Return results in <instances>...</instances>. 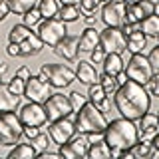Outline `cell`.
Masks as SVG:
<instances>
[{"mask_svg":"<svg viewBox=\"0 0 159 159\" xmlns=\"http://www.w3.org/2000/svg\"><path fill=\"white\" fill-rule=\"evenodd\" d=\"M125 4H135V2H141V0H123Z\"/></svg>","mask_w":159,"mask_h":159,"instance_id":"obj_54","label":"cell"},{"mask_svg":"<svg viewBox=\"0 0 159 159\" xmlns=\"http://www.w3.org/2000/svg\"><path fill=\"white\" fill-rule=\"evenodd\" d=\"M36 157H40V159H56V157H60V153L58 151H50V149H44V151H38Z\"/></svg>","mask_w":159,"mask_h":159,"instance_id":"obj_46","label":"cell"},{"mask_svg":"<svg viewBox=\"0 0 159 159\" xmlns=\"http://www.w3.org/2000/svg\"><path fill=\"white\" fill-rule=\"evenodd\" d=\"M96 46H99V32H98L93 26H88V28L82 32V36H80L78 52H86V54H89Z\"/></svg>","mask_w":159,"mask_h":159,"instance_id":"obj_21","label":"cell"},{"mask_svg":"<svg viewBox=\"0 0 159 159\" xmlns=\"http://www.w3.org/2000/svg\"><path fill=\"white\" fill-rule=\"evenodd\" d=\"M16 76H18V78H22V80H28L30 76H32V74H30V70H28L26 66H22V68H18V70H16Z\"/></svg>","mask_w":159,"mask_h":159,"instance_id":"obj_47","label":"cell"},{"mask_svg":"<svg viewBox=\"0 0 159 159\" xmlns=\"http://www.w3.org/2000/svg\"><path fill=\"white\" fill-rule=\"evenodd\" d=\"M40 22H42V14H40L38 8H32L26 14H22V24H26L28 28H36Z\"/></svg>","mask_w":159,"mask_h":159,"instance_id":"obj_34","label":"cell"},{"mask_svg":"<svg viewBox=\"0 0 159 159\" xmlns=\"http://www.w3.org/2000/svg\"><path fill=\"white\" fill-rule=\"evenodd\" d=\"M36 28H38L36 34L40 36V40L44 42V46H50V48H54L64 36H68L66 22L60 20L58 16H54V18H42V22H40Z\"/></svg>","mask_w":159,"mask_h":159,"instance_id":"obj_6","label":"cell"},{"mask_svg":"<svg viewBox=\"0 0 159 159\" xmlns=\"http://www.w3.org/2000/svg\"><path fill=\"white\" fill-rule=\"evenodd\" d=\"M137 125V131H139V139H145V141H151V137L159 131V119H157V113H143L141 117L135 121Z\"/></svg>","mask_w":159,"mask_h":159,"instance_id":"obj_15","label":"cell"},{"mask_svg":"<svg viewBox=\"0 0 159 159\" xmlns=\"http://www.w3.org/2000/svg\"><path fill=\"white\" fill-rule=\"evenodd\" d=\"M84 20H86V24H88V26H93V24L98 22V18L93 16V14H84Z\"/></svg>","mask_w":159,"mask_h":159,"instance_id":"obj_48","label":"cell"},{"mask_svg":"<svg viewBox=\"0 0 159 159\" xmlns=\"http://www.w3.org/2000/svg\"><path fill=\"white\" fill-rule=\"evenodd\" d=\"M76 80L80 84H86V86H92L99 80V74L96 72V68L92 66V62H86V60H80L78 68H76Z\"/></svg>","mask_w":159,"mask_h":159,"instance_id":"obj_17","label":"cell"},{"mask_svg":"<svg viewBox=\"0 0 159 159\" xmlns=\"http://www.w3.org/2000/svg\"><path fill=\"white\" fill-rule=\"evenodd\" d=\"M103 72L106 74H111V76H116V74L123 72V66H125V62H123L121 54H106V58H103Z\"/></svg>","mask_w":159,"mask_h":159,"instance_id":"obj_24","label":"cell"},{"mask_svg":"<svg viewBox=\"0 0 159 159\" xmlns=\"http://www.w3.org/2000/svg\"><path fill=\"white\" fill-rule=\"evenodd\" d=\"M98 82L102 84V88H103V92H106V96H107L109 99H113V96H116V92H117V88H119L116 76H111V74H106V72H103L102 76H99Z\"/></svg>","mask_w":159,"mask_h":159,"instance_id":"obj_30","label":"cell"},{"mask_svg":"<svg viewBox=\"0 0 159 159\" xmlns=\"http://www.w3.org/2000/svg\"><path fill=\"white\" fill-rule=\"evenodd\" d=\"M145 46H147V38H145V34L139 30V24H137V28H133V32L127 34L125 50L129 54H137V52H143Z\"/></svg>","mask_w":159,"mask_h":159,"instance_id":"obj_22","label":"cell"},{"mask_svg":"<svg viewBox=\"0 0 159 159\" xmlns=\"http://www.w3.org/2000/svg\"><path fill=\"white\" fill-rule=\"evenodd\" d=\"M42 106H44V111H46L48 121H56V119H62V117H70L74 113L72 103H70L68 96H64V93H52Z\"/></svg>","mask_w":159,"mask_h":159,"instance_id":"obj_9","label":"cell"},{"mask_svg":"<svg viewBox=\"0 0 159 159\" xmlns=\"http://www.w3.org/2000/svg\"><path fill=\"white\" fill-rule=\"evenodd\" d=\"M30 34H32V28H28L26 24H14L8 32V42H14V44H20L22 40H26Z\"/></svg>","mask_w":159,"mask_h":159,"instance_id":"obj_31","label":"cell"},{"mask_svg":"<svg viewBox=\"0 0 159 159\" xmlns=\"http://www.w3.org/2000/svg\"><path fill=\"white\" fill-rule=\"evenodd\" d=\"M30 143L36 147V151H44V149H50V145H52V137H50V133H48V131H46V133L40 131Z\"/></svg>","mask_w":159,"mask_h":159,"instance_id":"obj_35","label":"cell"},{"mask_svg":"<svg viewBox=\"0 0 159 159\" xmlns=\"http://www.w3.org/2000/svg\"><path fill=\"white\" fill-rule=\"evenodd\" d=\"M52 96V86L44 80L42 76H30L26 80V88H24V98H28V102L44 103Z\"/></svg>","mask_w":159,"mask_h":159,"instance_id":"obj_11","label":"cell"},{"mask_svg":"<svg viewBox=\"0 0 159 159\" xmlns=\"http://www.w3.org/2000/svg\"><path fill=\"white\" fill-rule=\"evenodd\" d=\"M127 36L119 26H106L99 32V46L103 48L106 54H123L125 52Z\"/></svg>","mask_w":159,"mask_h":159,"instance_id":"obj_8","label":"cell"},{"mask_svg":"<svg viewBox=\"0 0 159 159\" xmlns=\"http://www.w3.org/2000/svg\"><path fill=\"white\" fill-rule=\"evenodd\" d=\"M88 102H92L93 106H98L102 111H107L109 106H111V99L106 96V92H103V88H102L99 82H96V84L89 86V89H88Z\"/></svg>","mask_w":159,"mask_h":159,"instance_id":"obj_19","label":"cell"},{"mask_svg":"<svg viewBox=\"0 0 159 159\" xmlns=\"http://www.w3.org/2000/svg\"><path fill=\"white\" fill-rule=\"evenodd\" d=\"M102 22L106 26H121L125 22V2L123 0H107V2H103Z\"/></svg>","mask_w":159,"mask_h":159,"instance_id":"obj_12","label":"cell"},{"mask_svg":"<svg viewBox=\"0 0 159 159\" xmlns=\"http://www.w3.org/2000/svg\"><path fill=\"white\" fill-rule=\"evenodd\" d=\"M74 123H76V131L80 133H86V135L99 133V135H103V131L107 127V117L98 106H93L92 102H86L76 111Z\"/></svg>","mask_w":159,"mask_h":159,"instance_id":"obj_3","label":"cell"},{"mask_svg":"<svg viewBox=\"0 0 159 159\" xmlns=\"http://www.w3.org/2000/svg\"><path fill=\"white\" fill-rule=\"evenodd\" d=\"M18 46H20V58H30V56H36V54L42 52L44 42L40 40V36L36 32H32L26 40H22Z\"/></svg>","mask_w":159,"mask_h":159,"instance_id":"obj_20","label":"cell"},{"mask_svg":"<svg viewBox=\"0 0 159 159\" xmlns=\"http://www.w3.org/2000/svg\"><path fill=\"white\" fill-rule=\"evenodd\" d=\"M40 131H42V129H40L38 125H24V137L30 139V141H32V139L36 137Z\"/></svg>","mask_w":159,"mask_h":159,"instance_id":"obj_42","label":"cell"},{"mask_svg":"<svg viewBox=\"0 0 159 159\" xmlns=\"http://www.w3.org/2000/svg\"><path fill=\"white\" fill-rule=\"evenodd\" d=\"M155 2H159V0H155Z\"/></svg>","mask_w":159,"mask_h":159,"instance_id":"obj_58","label":"cell"},{"mask_svg":"<svg viewBox=\"0 0 159 159\" xmlns=\"http://www.w3.org/2000/svg\"><path fill=\"white\" fill-rule=\"evenodd\" d=\"M36 155H38V151L32 143H20L18 141L16 145L12 147V151L8 153V159H32Z\"/></svg>","mask_w":159,"mask_h":159,"instance_id":"obj_25","label":"cell"},{"mask_svg":"<svg viewBox=\"0 0 159 159\" xmlns=\"http://www.w3.org/2000/svg\"><path fill=\"white\" fill-rule=\"evenodd\" d=\"M157 119H159V111H157Z\"/></svg>","mask_w":159,"mask_h":159,"instance_id":"obj_56","label":"cell"},{"mask_svg":"<svg viewBox=\"0 0 159 159\" xmlns=\"http://www.w3.org/2000/svg\"><path fill=\"white\" fill-rule=\"evenodd\" d=\"M20 98L22 96L10 92L8 84L0 82V111H16L20 107Z\"/></svg>","mask_w":159,"mask_h":159,"instance_id":"obj_18","label":"cell"},{"mask_svg":"<svg viewBox=\"0 0 159 159\" xmlns=\"http://www.w3.org/2000/svg\"><path fill=\"white\" fill-rule=\"evenodd\" d=\"M139 6H141V10H143V16L153 14V0H141V2H139Z\"/></svg>","mask_w":159,"mask_h":159,"instance_id":"obj_43","label":"cell"},{"mask_svg":"<svg viewBox=\"0 0 159 159\" xmlns=\"http://www.w3.org/2000/svg\"><path fill=\"white\" fill-rule=\"evenodd\" d=\"M88 149H89V137L86 133L76 131L66 143L60 145L58 153L60 157H66V159H82L88 155Z\"/></svg>","mask_w":159,"mask_h":159,"instance_id":"obj_10","label":"cell"},{"mask_svg":"<svg viewBox=\"0 0 159 159\" xmlns=\"http://www.w3.org/2000/svg\"><path fill=\"white\" fill-rule=\"evenodd\" d=\"M8 14H10L8 2H6V0H0V22H4V20L8 18Z\"/></svg>","mask_w":159,"mask_h":159,"instance_id":"obj_45","label":"cell"},{"mask_svg":"<svg viewBox=\"0 0 159 159\" xmlns=\"http://www.w3.org/2000/svg\"><path fill=\"white\" fill-rule=\"evenodd\" d=\"M145 86H147V92L151 93V96L159 98V72H153V76L149 78V82Z\"/></svg>","mask_w":159,"mask_h":159,"instance_id":"obj_39","label":"cell"},{"mask_svg":"<svg viewBox=\"0 0 159 159\" xmlns=\"http://www.w3.org/2000/svg\"><path fill=\"white\" fill-rule=\"evenodd\" d=\"M40 76H42L52 88H68L70 84L76 80V72L66 64H42L40 68Z\"/></svg>","mask_w":159,"mask_h":159,"instance_id":"obj_5","label":"cell"},{"mask_svg":"<svg viewBox=\"0 0 159 159\" xmlns=\"http://www.w3.org/2000/svg\"><path fill=\"white\" fill-rule=\"evenodd\" d=\"M103 141L109 145L111 157H121L125 149H129L139 141V131L135 121L127 117H117L107 121V127L103 131Z\"/></svg>","mask_w":159,"mask_h":159,"instance_id":"obj_2","label":"cell"},{"mask_svg":"<svg viewBox=\"0 0 159 159\" xmlns=\"http://www.w3.org/2000/svg\"><path fill=\"white\" fill-rule=\"evenodd\" d=\"M42 18H54L58 16V10H60V2L58 0H38V6Z\"/></svg>","mask_w":159,"mask_h":159,"instance_id":"obj_32","label":"cell"},{"mask_svg":"<svg viewBox=\"0 0 159 159\" xmlns=\"http://www.w3.org/2000/svg\"><path fill=\"white\" fill-rule=\"evenodd\" d=\"M86 157H89V159H107V157H111V151H109V145L103 139H98V141L89 143V149H88Z\"/></svg>","mask_w":159,"mask_h":159,"instance_id":"obj_27","label":"cell"},{"mask_svg":"<svg viewBox=\"0 0 159 159\" xmlns=\"http://www.w3.org/2000/svg\"><path fill=\"white\" fill-rule=\"evenodd\" d=\"M123 72L127 74L129 80L139 82V84H143V86H145L149 82V78L153 76V68H151V64H149V58L143 52L131 54L129 60H127V64L123 66Z\"/></svg>","mask_w":159,"mask_h":159,"instance_id":"obj_7","label":"cell"},{"mask_svg":"<svg viewBox=\"0 0 159 159\" xmlns=\"http://www.w3.org/2000/svg\"><path fill=\"white\" fill-rule=\"evenodd\" d=\"M102 2H107V0H102Z\"/></svg>","mask_w":159,"mask_h":159,"instance_id":"obj_57","label":"cell"},{"mask_svg":"<svg viewBox=\"0 0 159 159\" xmlns=\"http://www.w3.org/2000/svg\"><path fill=\"white\" fill-rule=\"evenodd\" d=\"M6 54H8V56H12V58H20V46H18V44H14V42H8Z\"/></svg>","mask_w":159,"mask_h":159,"instance_id":"obj_44","label":"cell"},{"mask_svg":"<svg viewBox=\"0 0 159 159\" xmlns=\"http://www.w3.org/2000/svg\"><path fill=\"white\" fill-rule=\"evenodd\" d=\"M80 14H82V10H80L78 4H62L58 10V18L64 20V22H76L80 20Z\"/></svg>","mask_w":159,"mask_h":159,"instance_id":"obj_28","label":"cell"},{"mask_svg":"<svg viewBox=\"0 0 159 159\" xmlns=\"http://www.w3.org/2000/svg\"><path fill=\"white\" fill-rule=\"evenodd\" d=\"M68 99H70V103H72V109H74V113H76L78 109H80V107L84 106V103L88 102V99L84 98V96H82L80 92H72V93L68 96Z\"/></svg>","mask_w":159,"mask_h":159,"instance_id":"obj_38","label":"cell"},{"mask_svg":"<svg viewBox=\"0 0 159 159\" xmlns=\"http://www.w3.org/2000/svg\"><path fill=\"white\" fill-rule=\"evenodd\" d=\"M24 137V125L14 111H0V145H16Z\"/></svg>","mask_w":159,"mask_h":159,"instance_id":"obj_4","label":"cell"},{"mask_svg":"<svg viewBox=\"0 0 159 159\" xmlns=\"http://www.w3.org/2000/svg\"><path fill=\"white\" fill-rule=\"evenodd\" d=\"M153 14L159 16V2H153Z\"/></svg>","mask_w":159,"mask_h":159,"instance_id":"obj_53","label":"cell"},{"mask_svg":"<svg viewBox=\"0 0 159 159\" xmlns=\"http://www.w3.org/2000/svg\"><path fill=\"white\" fill-rule=\"evenodd\" d=\"M157 40H159V36H157Z\"/></svg>","mask_w":159,"mask_h":159,"instance_id":"obj_59","label":"cell"},{"mask_svg":"<svg viewBox=\"0 0 159 159\" xmlns=\"http://www.w3.org/2000/svg\"><path fill=\"white\" fill-rule=\"evenodd\" d=\"M139 30L145 34V38H157L159 36V16L155 14H149L139 22Z\"/></svg>","mask_w":159,"mask_h":159,"instance_id":"obj_26","label":"cell"},{"mask_svg":"<svg viewBox=\"0 0 159 159\" xmlns=\"http://www.w3.org/2000/svg\"><path fill=\"white\" fill-rule=\"evenodd\" d=\"M129 153H131V157H135V159H149V157H157L159 155V151L153 147V143L145 141V139H139L135 145L129 147Z\"/></svg>","mask_w":159,"mask_h":159,"instance_id":"obj_23","label":"cell"},{"mask_svg":"<svg viewBox=\"0 0 159 159\" xmlns=\"http://www.w3.org/2000/svg\"><path fill=\"white\" fill-rule=\"evenodd\" d=\"M143 18L145 16H143V10H141V6H139V2L125 4V22L127 24H139Z\"/></svg>","mask_w":159,"mask_h":159,"instance_id":"obj_33","label":"cell"},{"mask_svg":"<svg viewBox=\"0 0 159 159\" xmlns=\"http://www.w3.org/2000/svg\"><path fill=\"white\" fill-rule=\"evenodd\" d=\"M80 10L82 14H96L98 8L102 6V0H80Z\"/></svg>","mask_w":159,"mask_h":159,"instance_id":"obj_36","label":"cell"},{"mask_svg":"<svg viewBox=\"0 0 159 159\" xmlns=\"http://www.w3.org/2000/svg\"><path fill=\"white\" fill-rule=\"evenodd\" d=\"M147 58H149V64H151L153 72H159V44L155 48H151V52L147 54Z\"/></svg>","mask_w":159,"mask_h":159,"instance_id":"obj_40","label":"cell"},{"mask_svg":"<svg viewBox=\"0 0 159 159\" xmlns=\"http://www.w3.org/2000/svg\"><path fill=\"white\" fill-rule=\"evenodd\" d=\"M22 125H46L48 123V117H46V111H44V106L42 103H36V102H28L26 106L20 107V113H18Z\"/></svg>","mask_w":159,"mask_h":159,"instance_id":"obj_13","label":"cell"},{"mask_svg":"<svg viewBox=\"0 0 159 159\" xmlns=\"http://www.w3.org/2000/svg\"><path fill=\"white\" fill-rule=\"evenodd\" d=\"M6 72H8V64H6V62H0V74L4 76Z\"/></svg>","mask_w":159,"mask_h":159,"instance_id":"obj_51","label":"cell"},{"mask_svg":"<svg viewBox=\"0 0 159 159\" xmlns=\"http://www.w3.org/2000/svg\"><path fill=\"white\" fill-rule=\"evenodd\" d=\"M111 102L121 117L137 121L143 113H147L151 109V93L147 92V88L143 84L127 78V82H123L117 88Z\"/></svg>","mask_w":159,"mask_h":159,"instance_id":"obj_1","label":"cell"},{"mask_svg":"<svg viewBox=\"0 0 159 159\" xmlns=\"http://www.w3.org/2000/svg\"><path fill=\"white\" fill-rule=\"evenodd\" d=\"M60 4H80V0H58Z\"/></svg>","mask_w":159,"mask_h":159,"instance_id":"obj_52","label":"cell"},{"mask_svg":"<svg viewBox=\"0 0 159 159\" xmlns=\"http://www.w3.org/2000/svg\"><path fill=\"white\" fill-rule=\"evenodd\" d=\"M8 2V8H10V12L12 14H26L28 10H32V8H36L38 6V0H6Z\"/></svg>","mask_w":159,"mask_h":159,"instance_id":"obj_29","label":"cell"},{"mask_svg":"<svg viewBox=\"0 0 159 159\" xmlns=\"http://www.w3.org/2000/svg\"><path fill=\"white\" fill-rule=\"evenodd\" d=\"M8 88L12 93H16V96H24V88H26V80L18 78L16 74H14V78L8 82Z\"/></svg>","mask_w":159,"mask_h":159,"instance_id":"obj_37","label":"cell"},{"mask_svg":"<svg viewBox=\"0 0 159 159\" xmlns=\"http://www.w3.org/2000/svg\"><path fill=\"white\" fill-rule=\"evenodd\" d=\"M116 80H117L119 86H121L123 82H127V74H125V72H119V74H116Z\"/></svg>","mask_w":159,"mask_h":159,"instance_id":"obj_49","label":"cell"},{"mask_svg":"<svg viewBox=\"0 0 159 159\" xmlns=\"http://www.w3.org/2000/svg\"><path fill=\"white\" fill-rule=\"evenodd\" d=\"M151 143H153V147H155L157 149V151H159V131L155 133V135H153L151 137Z\"/></svg>","mask_w":159,"mask_h":159,"instance_id":"obj_50","label":"cell"},{"mask_svg":"<svg viewBox=\"0 0 159 159\" xmlns=\"http://www.w3.org/2000/svg\"><path fill=\"white\" fill-rule=\"evenodd\" d=\"M89 58H92V64H102L103 58H106V52H103L102 46H96L92 52H89Z\"/></svg>","mask_w":159,"mask_h":159,"instance_id":"obj_41","label":"cell"},{"mask_svg":"<svg viewBox=\"0 0 159 159\" xmlns=\"http://www.w3.org/2000/svg\"><path fill=\"white\" fill-rule=\"evenodd\" d=\"M0 82H2V74H0Z\"/></svg>","mask_w":159,"mask_h":159,"instance_id":"obj_55","label":"cell"},{"mask_svg":"<svg viewBox=\"0 0 159 159\" xmlns=\"http://www.w3.org/2000/svg\"><path fill=\"white\" fill-rule=\"evenodd\" d=\"M48 133H50V137H52V143L62 145V143H66L68 139L76 133V123H74L72 119H68V117L56 119V121H50Z\"/></svg>","mask_w":159,"mask_h":159,"instance_id":"obj_14","label":"cell"},{"mask_svg":"<svg viewBox=\"0 0 159 159\" xmlns=\"http://www.w3.org/2000/svg\"><path fill=\"white\" fill-rule=\"evenodd\" d=\"M78 42H80V36H64L60 42L54 46V54L68 62H74L78 58Z\"/></svg>","mask_w":159,"mask_h":159,"instance_id":"obj_16","label":"cell"}]
</instances>
